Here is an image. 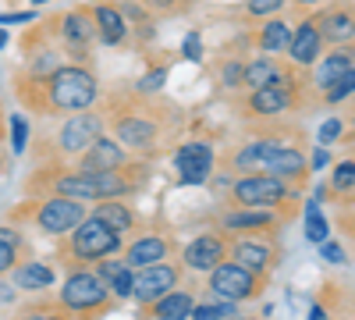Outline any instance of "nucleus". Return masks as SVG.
Instances as JSON below:
<instances>
[{
  "label": "nucleus",
  "mask_w": 355,
  "mask_h": 320,
  "mask_svg": "<svg viewBox=\"0 0 355 320\" xmlns=\"http://www.w3.org/2000/svg\"><path fill=\"white\" fill-rule=\"evenodd\" d=\"M11 85H15L18 103L25 110H33L36 118H68V114L96 107L103 96L100 78L75 61H64L50 75H28L18 68L11 75Z\"/></svg>",
  "instance_id": "obj_1"
},
{
  "label": "nucleus",
  "mask_w": 355,
  "mask_h": 320,
  "mask_svg": "<svg viewBox=\"0 0 355 320\" xmlns=\"http://www.w3.org/2000/svg\"><path fill=\"white\" fill-rule=\"evenodd\" d=\"M103 118L114 139L128 153H142V157H153L164 142V132L171 128L157 107V93H139V90L135 96H110Z\"/></svg>",
  "instance_id": "obj_2"
},
{
  "label": "nucleus",
  "mask_w": 355,
  "mask_h": 320,
  "mask_svg": "<svg viewBox=\"0 0 355 320\" xmlns=\"http://www.w3.org/2000/svg\"><path fill=\"white\" fill-rule=\"evenodd\" d=\"M89 217L85 203L78 199H68V196H28V203H21V207L11 210V224H33L36 231H43V235H68V231H75L82 221Z\"/></svg>",
  "instance_id": "obj_3"
},
{
  "label": "nucleus",
  "mask_w": 355,
  "mask_h": 320,
  "mask_svg": "<svg viewBox=\"0 0 355 320\" xmlns=\"http://www.w3.org/2000/svg\"><path fill=\"white\" fill-rule=\"evenodd\" d=\"M295 192L291 182L284 178H274V174H266V171H252V174H239V178L231 182V192L227 199L234 203V207H284V203H291Z\"/></svg>",
  "instance_id": "obj_4"
},
{
  "label": "nucleus",
  "mask_w": 355,
  "mask_h": 320,
  "mask_svg": "<svg viewBox=\"0 0 355 320\" xmlns=\"http://www.w3.org/2000/svg\"><path fill=\"white\" fill-rule=\"evenodd\" d=\"M68 235H71V242L64 246V256H71L75 264H93V260L100 264V260L121 253V235L93 214H89L75 231H68Z\"/></svg>",
  "instance_id": "obj_5"
},
{
  "label": "nucleus",
  "mask_w": 355,
  "mask_h": 320,
  "mask_svg": "<svg viewBox=\"0 0 355 320\" xmlns=\"http://www.w3.org/2000/svg\"><path fill=\"white\" fill-rule=\"evenodd\" d=\"M53 25V36L57 43H61L64 57H71L75 65H85L89 53H93V47L100 43L96 40V25H93V15H89V8H71V11H61L57 18H50Z\"/></svg>",
  "instance_id": "obj_6"
},
{
  "label": "nucleus",
  "mask_w": 355,
  "mask_h": 320,
  "mask_svg": "<svg viewBox=\"0 0 355 320\" xmlns=\"http://www.w3.org/2000/svg\"><path fill=\"white\" fill-rule=\"evenodd\" d=\"M107 132V118H103V110L96 107H89V110H78V114H68V118L57 125V135H53V146L57 153H85L93 142Z\"/></svg>",
  "instance_id": "obj_7"
},
{
  "label": "nucleus",
  "mask_w": 355,
  "mask_h": 320,
  "mask_svg": "<svg viewBox=\"0 0 355 320\" xmlns=\"http://www.w3.org/2000/svg\"><path fill=\"white\" fill-rule=\"evenodd\" d=\"M206 288L224 303H245V299H256L263 292V278L245 271L242 264H234V260H220V264L210 271Z\"/></svg>",
  "instance_id": "obj_8"
},
{
  "label": "nucleus",
  "mask_w": 355,
  "mask_h": 320,
  "mask_svg": "<svg viewBox=\"0 0 355 320\" xmlns=\"http://www.w3.org/2000/svg\"><path fill=\"white\" fill-rule=\"evenodd\" d=\"M291 107H299V85L288 75L284 82H274V85H263V90H249L245 100H242V114L245 118H256V121H270V118H281Z\"/></svg>",
  "instance_id": "obj_9"
},
{
  "label": "nucleus",
  "mask_w": 355,
  "mask_h": 320,
  "mask_svg": "<svg viewBox=\"0 0 355 320\" xmlns=\"http://www.w3.org/2000/svg\"><path fill=\"white\" fill-rule=\"evenodd\" d=\"M227 256L234 260V264H242L245 271L266 278L274 274L277 260H281V246L266 239V231H249V235H239L227 242Z\"/></svg>",
  "instance_id": "obj_10"
},
{
  "label": "nucleus",
  "mask_w": 355,
  "mask_h": 320,
  "mask_svg": "<svg viewBox=\"0 0 355 320\" xmlns=\"http://www.w3.org/2000/svg\"><path fill=\"white\" fill-rule=\"evenodd\" d=\"M263 171L302 189V182L309 178L306 150L302 146H291V142H281V139H263Z\"/></svg>",
  "instance_id": "obj_11"
},
{
  "label": "nucleus",
  "mask_w": 355,
  "mask_h": 320,
  "mask_svg": "<svg viewBox=\"0 0 355 320\" xmlns=\"http://www.w3.org/2000/svg\"><path fill=\"white\" fill-rule=\"evenodd\" d=\"M107 296H114L107 281L100 274H89V271H75L68 274L64 288H61V306L68 313H93L107 303Z\"/></svg>",
  "instance_id": "obj_12"
},
{
  "label": "nucleus",
  "mask_w": 355,
  "mask_h": 320,
  "mask_svg": "<svg viewBox=\"0 0 355 320\" xmlns=\"http://www.w3.org/2000/svg\"><path fill=\"white\" fill-rule=\"evenodd\" d=\"M313 22L320 28L323 47H348V43H355V0H334L327 11H316Z\"/></svg>",
  "instance_id": "obj_13"
},
{
  "label": "nucleus",
  "mask_w": 355,
  "mask_h": 320,
  "mask_svg": "<svg viewBox=\"0 0 355 320\" xmlns=\"http://www.w3.org/2000/svg\"><path fill=\"white\" fill-rule=\"evenodd\" d=\"M217 164V150L202 139H192V142H182L174 153V171H178V182L182 185H202L210 178V171Z\"/></svg>",
  "instance_id": "obj_14"
},
{
  "label": "nucleus",
  "mask_w": 355,
  "mask_h": 320,
  "mask_svg": "<svg viewBox=\"0 0 355 320\" xmlns=\"http://www.w3.org/2000/svg\"><path fill=\"white\" fill-rule=\"evenodd\" d=\"M182 271L171 260H157V264L139 267V274H132V299L135 303H157V296H167L178 285Z\"/></svg>",
  "instance_id": "obj_15"
},
{
  "label": "nucleus",
  "mask_w": 355,
  "mask_h": 320,
  "mask_svg": "<svg viewBox=\"0 0 355 320\" xmlns=\"http://www.w3.org/2000/svg\"><path fill=\"white\" fill-rule=\"evenodd\" d=\"M284 53H288V61H291V65H299V68H306V71L320 61L323 40H320V28H316L313 15H306V18L299 22V28H291V40H288Z\"/></svg>",
  "instance_id": "obj_16"
},
{
  "label": "nucleus",
  "mask_w": 355,
  "mask_h": 320,
  "mask_svg": "<svg viewBox=\"0 0 355 320\" xmlns=\"http://www.w3.org/2000/svg\"><path fill=\"white\" fill-rule=\"evenodd\" d=\"M132 160V153H125V146L117 142L114 135H100L93 146H89L85 153H78V171H89V174H103V171H117V167H125Z\"/></svg>",
  "instance_id": "obj_17"
},
{
  "label": "nucleus",
  "mask_w": 355,
  "mask_h": 320,
  "mask_svg": "<svg viewBox=\"0 0 355 320\" xmlns=\"http://www.w3.org/2000/svg\"><path fill=\"white\" fill-rule=\"evenodd\" d=\"M182 260H185L189 271H214L220 260H227V242L217 231H206V235H196L182 249Z\"/></svg>",
  "instance_id": "obj_18"
},
{
  "label": "nucleus",
  "mask_w": 355,
  "mask_h": 320,
  "mask_svg": "<svg viewBox=\"0 0 355 320\" xmlns=\"http://www.w3.org/2000/svg\"><path fill=\"white\" fill-rule=\"evenodd\" d=\"M89 15H93V25H96V40L107 43V47H121L128 40V22L117 8V0H96L89 4Z\"/></svg>",
  "instance_id": "obj_19"
},
{
  "label": "nucleus",
  "mask_w": 355,
  "mask_h": 320,
  "mask_svg": "<svg viewBox=\"0 0 355 320\" xmlns=\"http://www.w3.org/2000/svg\"><path fill=\"white\" fill-rule=\"evenodd\" d=\"M355 65V43L348 47H334L331 53H320V61L309 68V82H313V90L323 93L331 82H338L348 68Z\"/></svg>",
  "instance_id": "obj_20"
},
{
  "label": "nucleus",
  "mask_w": 355,
  "mask_h": 320,
  "mask_svg": "<svg viewBox=\"0 0 355 320\" xmlns=\"http://www.w3.org/2000/svg\"><path fill=\"white\" fill-rule=\"evenodd\" d=\"M220 228L224 231H234V235H249V231H270L277 228V210L270 207H234L220 217Z\"/></svg>",
  "instance_id": "obj_21"
},
{
  "label": "nucleus",
  "mask_w": 355,
  "mask_h": 320,
  "mask_svg": "<svg viewBox=\"0 0 355 320\" xmlns=\"http://www.w3.org/2000/svg\"><path fill=\"white\" fill-rule=\"evenodd\" d=\"M167 253H171V239L150 231V235L132 239V246L125 249V264L128 267H146V264H157V260H167Z\"/></svg>",
  "instance_id": "obj_22"
},
{
  "label": "nucleus",
  "mask_w": 355,
  "mask_h": 320,
  "mask_svg": "<svg viewBox=\"0 0 355 320\" xmlns=\"http://www.w3.org/2000/svg\"><path fill=\"white\" fill-rule=\"evenodd\" d=\"M11 285L21 288V292H43V288L53 285V267L43 264V260H18L11 267Z\"/></svg>",
  "instance_id": "obj_23"
},
{
  "label": "nucleus",
  "mask_w": 355,
  "mask_h": 320,
  "mask_svg": "<svg viewBox=\"0 0 355 320\" xmlns=\"http://www.w3.org/2000/svg\"><path fill=\"white\" fill-rule=\"evenodd\" d=\"M288 78V68L277 65L274 53H259L252 61H245V78L242 85L245 90H263V85H274V82H284Z\"/></svg>",
  "instance_id": "obj_24"
},
{
  "label": "nucleus",
  "mask_w": 355,
  "mask_h": 320,
  "mask_svg": "<svg viewBox=\"0 0 355 320\" xmlns=\"http://www.w3.org/2000/svg\"><path fill=\"white\" fill-rule=\"evenodd\" d=\"M288 40H291V25L284 22V18H263L259 22V28L252 33V43L259 47V53H284V47H288Z\"/></svg>",
  "instance_id": "obj_25"
},
{
  "label": "nucleus",
  "mask_w": 355,
  "mask_h": 320,
  "mask_svg": "<svg viewBox=\"0 0 355 320\" xmlns=\"http://www.w3.org/2000/svg\"><path fill=\"white\" fill-rule=\"evenodd\" d=\"M93 217H100L103 224H110L117 235H125V231H132L135 224H139V217H135V210L128 207L125 199H96L93 203V210H89Z\"/></svg>",
  "instance_id": "obj_26"
},
{
  "label": "nucleus",
  "mask_w": 355,
  "mask_h": 320,
  "mask_svg": "<svg viewBox=\"0 0 355 320\" xmlns=\"http://www.w3.org/2000/svg\"><path fill=\"white\" fill-rule=\"evenodd\" d=\"M25 256V235L18 231V224H0V278L11 274V267Z\"/></svg>",
  "instance_id": "obj_27"
},
{
  "label": "nucleus",
  "mask_w": 355,
  "mask_h": 320,
  "mask_svg": "<svg viewBox=\"0 0 355 320\" xmlns=\"http://www.w3.org/2000/svg\"><path fill=\"white\" fill-rule=\"evenodd\" d=\"M192 310H196L192 292H167V296H160V303H153L150 313L157 320H189Z\"/></svg>",
  "instance_id": "obj_28"
},
{
  "label": "nucleus",
  "mask_w": 355,
  "mask_h": 320,
  "mask_svg": "<svg viewBox=\"0 0 355 320\" xmlns=\"http://www.w3.org/2000/svg\"><path fill=\"white\" fill-rule=\"evenodd\" d=\"M100 278L107 281V288L117 296V299H128L132 296V271L125 260H100Z\"/></svg>",
  "instance_id": "obj_29"
},
{
  "label": "nucleus",
  "mask_w": 355,
  "mask_h": 320,
  "mask_svg": "<svg viewBox=\"0 0 355 320\" xmlns=\"http://www.w3.org/2000/svg\"><path fill=\"white\" fill-rule=\"evenodd\" d=\"M327 189H331V199H348V196L355 192V157L341 160V164L331 171Z\"/></svg>",
  "instance_id": "obj_30"
},
{
  "label": "nucleus",
  "mask_w": 355,
  "mask_h": 320,
  "mask_svg": "<svg viewBox=\"0 0 355 320\" xmlns=\"http://www.w3.org/2000/svg\"><path fill=\"white\" fill-rule=\"evenodd\" d=\"M352 96H355V65H352V68H348V71H345V75H341L338 82H331V85H327V90H323V93H320V100H323V103H327V107H338V103H348Z\"/></svg>",
  "instance_id": "obj_31"
},
{
  "label": "nucleus",
  "mask_w": 355,
  "mask_h": 320,
  "mask_svg": "<svg viewBox=\"0 0 355 320\" xmlns=\"http://www.w3.org/2000/svg\"><path fill=\"white\" fill-rule=\"evenodd\" d=\"M217 78L224 90H242V78H245V57L234 53V57H220L217 65Z\"/></svg>",
  "instance_id": "obj_32"
},
{
  "label": "nucleus",
  "mask_w": 355,
  "mask_h": 320,
  "mask_svg": "<svg viewBox=\"0 0 355 320\" xmlns=\"http://www.w3.org/2000/svg\"><path fill=\"white\" fill-rule=\"evenodd\" d=\"M306 239H309V242H316V246L331 239V221L320 214V203H316V199L306 207Z\"/></svg>",
  "instance_id": "obj_33"
},
{
  "label": "nucleus",
  "mask_w": 355,
  "mask_h": 320,
  "mask_svg": "<svg viewBox=\"0 0 355 320\" xmlns=\"http://www.w3.org/2000/svg\"><path fill=\"white\" fill-rule=\"evenodd\" d=\"M288 0H245V18L249 22H263V18H274L284 11Z\"/></svg>",
  "instance_id": "obj_34"
},
{
  "label": "nucleus",
  "mask_w": 355,
  "mask_h": 320,
  "mask_svg": "<svg viewBox=\"0 0 355 320\" xmlns=\"http://www.w3.org/2000/svg\"><path fill=\"white\" fill-rule=\"evenodd\" d=\"M139 4L157 18V15H182L196 4V0H139Z\"/></svg>",
  "instance_id": "obj_35"
},
{
  "label": "nucleus",
  "mask_w": 355,
  "mask_h": 320,
  "mask_svg": "<svg viewBox=\"0 0 355 320\" xmlns=\"http://www.w3.org/2000/svg\"><path fill=\"white\" fill-rule=\"evenodd\" d=\"M234 303H210V306H196L192 320H234Z\"/></svg>",
  "instance_id": "obj_36"
},
{
  "label": "nucleus",
  "mask_w": 355,
  "mask_h": 320,
  "mask_svg": "<svg viewBox=\"0 0 355 320\" xmlns=\"http://www.w3.org/2000/svg\"><path fill=\"white\" fill-rule=\"evenodd\" d=\"M8 142H11V150L15 153H25V142H28V121L21 118V114H15V118L8 121Z\"/></svg>",
  "instance_id": "obj_37"
},
{
  "label": "nucleus",
  "mask_w": 355,
  "mask_h": 320,
  "mask_svg": "<svg viewBox=\"0 0 355 320\" xmlns=\"http://www.w3.org/2000/svg\"><path fill=\"white\" fill-rule=\"evenodd\" d=\"M21 320H71L68 317V310L57 303V306H36V310H28Z\"/></svg>",
  "instance_id": "obj_38"
},
{
  "label": "nucleus",
  "mask_w": 355,
  "mask_h": 320,
  "mask_svg": "<svg viewBox=\"0 0 355 320\" xmlns=\"http://www.w3.org/2000/svg\"><path fill=\"white\" fill-rule=\"evenodd\" d=\"M341 135H345V121H341V118H327V121L320 125V142H323V146L341 142Z\"/></svg>",
  "instance_id": "obj_39"
},
{
  "label": "nucleus",
  "mask_w": 355,
  "mask_h": 320,
  "mask_svg": "<svg viewBox=\"0 0 355 320\" xmlns=\"http://www.w3.org/2000/svg\"><path fill=\"white\" fill-rule=\"evenodd\" d=\"M164 78H167V65H160V68H153L150 75H146L139 85H135V90L139 93H157L160 90V85H164Z\"/></svg>",
  "instance_id": "obj_40"
},
{
  "label": "nucleus",
  "mask_w": 355,
  "mask_h": 320,
  "mask_svg": "<svg viewBox=\"0 0 355 320\" xmlns=\"http://www.w3.org/2000/svg\"><path fill=\"white\" fill-rule=\"evenodd\" d=\"M320 256L327 260V264H345V249H341L338 242H331V239L320 242Z\"/></svg>",
  "instance_id": "obj_41"
},
{
  "label": "nucleus",
  "mask_w": 355,
  "mask_h": 320,
  "mask_svg": "<svg viewBox=\"0 0 355 320\" xmlns=\"http://www.w3.org/2000/svg\"><path fill=\"white\" fill-rule=\"evenodd\" d=\"M182 53L189 57V61H202V43H199V36L192 33L189 40H185V47H182Z\"/></svg>",
  "instance_id": "obj_42"
},
{
  "label": "nucleus",
  "mask_w": 355,
  "mask_h": 320,
  "mask_svg": "<svg viewBox=\"0 0 355 320\" xmlns=\"http://www.w3.org/2000/svg\"><path fill=\"white\" fill-rule=\"evenodd\" d=\"M327 160H331V153H327V150H316V153H313V164H309V171H313V167H323Z\"/></svg>",
  "instance_id": "obj_43"
},
{
  "label": "nucleus",
  "mask_w": 355,
  "mask_h": 320,
  "mask_svg": "<svg viewBox=\"0 0 355 320\" xmlns=\"http://www.w3.org/2000/svg\"><path fill=\"white\" fill-rule=\"evenodd\" d=\"M341 228L348 231V235H355V217L352 214H341Z\"/></svg>",
  "instance_id": "obj_44"
},
{
  "label": "nucleus",
  "mask_w": 355,
  "mask_h": 320,
  "mask_svg": "<svg viewBox=\"0 0 355 320\" xmlns=\"http://www.w3.org/2000/svg\"><path fill=\"white\" fill-rule=\"evenodd\" d=\"M341 142H355V121H352V128H345V135H341Z\"/></svg>",
  "instance_id": "obj_45"
},
{
  "label": "nucleus",
  "mask_w": 355,
  "mask_h": 320,
  "mask_svg": "<svg viewBox=\"0 0 355 320\" xmlns=\"http://www.w3.org/2000/svg\"><path fill=\"white\" fill-rule=\"evenodd\" d=\"M309 320H327V313H323L320 306H313V313H309Z\"/></svg>",
  "instance_id": "obj_46"
},
{
  "label": "nucleus",
  "mask_w": 355,
  "mask_h": 320,
  "mask_svg": "<svg viewBox=\"0 0 355 320\" xmlns=\"http://www.w3.org/2000/svg\"><path fill=\"white\" fill-rule=\"evenodd\" d=\"M299 8H313V4H327V0H295Z\"/></svg>",
  "instance_id": "obj_47"
},
{
  "label": "nucleus",
  "mask_w": 355,
  "mask_h": 320,
  "mask_svg": "<svg viewBox=\"0 0 355 320\" xmlns=\"http://www.w3.org/2000/svg\"><path fill=\"white\" fill-rule=\"evenodd\" d=\"M4 135H8V128H4V110H0V142H4Z\"/></svg>",
  "instance_id": "obj_48"
},
{
  "label": "nucleus",
  "mask_w": 355,
  "mask_h": 320,
  "mask_svg": "<svg viewBox=\"0 0 355 320\" xmlns=\"http://www.w3.org/2000/svg\"><path fill=\"white\" fill-rule=\"evenodd\" d=\"M8 47V33H4V28H0V50H4Z\"/></svg>",
  "instance_id": "obj_49"
},
{
  "label": "nucleus",
  "mask_w": 355,
  "mask_h": 320,
  "mask_svg": "<svg viewBox=\"0 0 355 320\" xmlns=\"http://www.w3.org/2000/svg\"><path fill=\"white\" fill-rule=\"evenodd\" d=\"M28 4H36V8H40V4H46V0H28Z\"/></svg>",
  "instance_id": "obj_50"
},
{
  "label": "nucleus",
  "mask_w": 355,
  "mask_h": 320,
  "mask_svg": "<svg viewBox=\"0 0 355 320\" xmlns=\"http://www.w3.org/2000/svg\"><path fill=\"white\" fill-rule=\"evenodd\" d=\"M352 110H355V96H352Z\"/></svg>",
  "instance_id": "obj_51"
}]
</instances>
